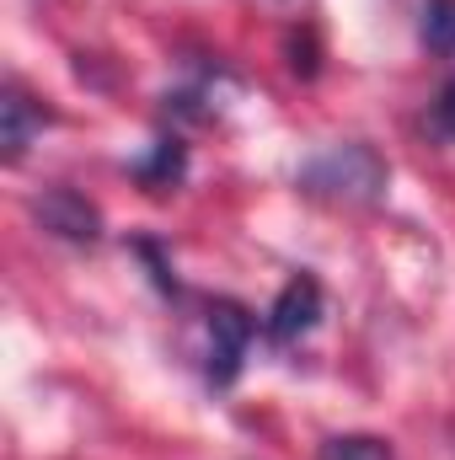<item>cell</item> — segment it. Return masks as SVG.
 Listing matches in <instances>:
<instances>
[{"label": "cell", "mask_w": 455, "mask_h": 460, "mask_svg": "<svg viewBox=\"0 0 455 460\" xmlns=\"http://www.w3.org/2000/svg\"><path fill=\"white\" fill-rule=\"evenodd\" d=\"M300 188L317 199H343V204H375L386 193V161L370 145H333L300 166Z\"/></svg>", "instance_id": "obj_1"}, {"label": "cell", "mask_w": 455, "mask_h": 460, "mask_svg": "<svg viewBox=\"0 0 455 460\" xmlns=\"http://www.w3.org/2000/svg\"><path fill=\"white\" fill-rule=\"evenodd\" d=\"M252 332H257V322L236 300L210 305V364H204L210 385H236V375L246 364V348H252Z\"/></svg>", "instance_id": "obj_2"}, {"label": "cell", "mask_w": 455, "mask_h": 460, "mask_svg": "<svg viewBox=\"0 0 455 460\" xmlns=\"http://www.w3.org/2000/svg\"><path fill=\"white\" fill-rule=\"evenodd\" d=\"M317 322H322V284L311 273H300L279 289V300L268 311V338L273 343H300Z\"/></svg>", "instance_id": "obj_3"}, {"label": "cell", "mask_w": 455, "mask_h": 460, "mask_svg": "<svg viewBox=\"0 0 455 460\" xmlns=\"http://www.w3.org/2000/svg\"><path fill=\"white\" fill-rule=\"evenodd\" d=\"M32 215H38V226L54 230L59 241H97V235H103L97 204H86L76 188H49V193L32 204Z\"/></svg>", "instance_id": "obj_4"}, {"label": "cell", "mask_w": 455, "mask_h": 460, "mask_svg": "<svg viewBox=\"0 0 455 460\" xmlns=\"http://www.w3.org/2000/svg\"><path fill=\"white\" fill-rule=\"evenodd\" d=\"M0 118H5V134H0V145H5V155H11V161H16V155H27L32 134H43V123H49V113H43V108H32L22 92H5Z\"/></svg>", "instance_id": "obj_5"}, {"label": "cell", "mask_w": 455, "mask_h": 460, "mask_svg": "<svg viewBox=\"0 0 455 460\" xmlns=\"http://www.w3.org/2000/svg\"><path fill=\"white\" fill-rule=\"evenodd\" d=\"M183 172H188V150H183V139H161V145L134 166V177H139L150 193H166L172 182H183Z\"/></svg>", "instance_id": "obj_6"}, {"label": "cell", "mask_w": 455, "mask_h": 460, "mask_svg": "<svg viewBox=\"0 0 455 460\" xmlns=\"http://www.w3.org/2000/svg\"><path fill=\"white\" fill-rule=\"evenodd\" d=\"M424 43L455 54V0H424Z\"/></svg>", "instance_id": "obj_7"}, {"label": "cell", "mask_w": 455, "mask_h": 460, "mask_svg": "<svg viewBox=\"0 0 455 460\" xmlns=\"http://www.w3.org/2000/svg\"><path fill=\"white\" fill-rule=\"evenodd\" d=\"M322 460H391V445L375 434H338L322 445Z\"/></svg>", "instance_id": "obj_8"}, {"label": "cell", "mask_w": 455, "mask_h": 460, "mask_svg": "<svg viewBox=\"0 0 455 460\" xmlns=\"http://www.w3.org/2000/svg\"><path fill=\"white\" fill-rule=\"evenodd\" d=\"M429 123H434V134L445 139V145H455V81L434 97V108H429Z\"/></svg>", "instance_id": "obj_9"}]
</instances>
